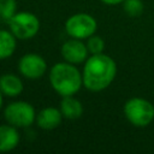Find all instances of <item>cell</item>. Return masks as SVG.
I'll return each instance as SVG.
<instances>
[{"instance_id":"obj_1","label":"cell","mask_w":154,"mask_h":154,"mask_svg":"<svg viewBox=\"0 0 154 154\" xmlns=\"http://www.w3.org/2000/svg\"><path fill=\"white\" fill-rule=\"evenodd\" d=\"M117 75V64L105 53L91 54L84 61L82 72L83 87L90 91L97 93L111 85Z\"/></svg>"},{"instance_id":"obj_2","label":"cell","mask_w":154,"mask_h":154,"mask_svg":"<svg viewBox=\"0 0 154 154\" xmlns=\"http://www.w3.org/2000/svg\"><path fill=\"white\" fill-rule=\"evenodd\" d=\"M48 78L51 87L60 96L75 95L83 85L81 71L75 66V64L67 61L54 64L49 71Z\"/></svg>"},{"instance_id":"obj_3","label":"cell","mask_w":154,"mask_h":154,"mask_svg":"<svg viewBox=\"0 0 154 154\" xmlns=\"http://www.w3.org/2000/svg\"><path fill=\"white\" fill-rule=\"evenodd\" d=\"M124 116L134 126L146 128L154 120V105L140 96L131 97L124 103Z\"/></svg>"},{"instance_id":"obj_4","label":"cell","mask_w":154,"mask_h":154,"mask_svg":"<svg viewBox=\"0 0 154 154\" xmlns=\"http://www.w3.org/2000/svg\"><path fill=\"white\" fill-rule=\"evenodd\" d=\"M11 32L18 40H30L40 30V20L31 12H17L8 22Z\"/></svg>"},{"instance_id":"obj_5","label":"cell","mask_w":154,"mask_h":154,"mask_svg":"<svg viewBox=\"0 0 154 154\" xmlns=\"http://www.w3.org/2000/svg\"><path fill=\"white\" fill-rule=\"evenodd\" d=\"M4 117L8 124L16 128H28L36 120V112L31 103L14 101L5 107Z\"/></svg>"},{"instance_id":"obj_6","label":"cell","mask_w":154,"mask_h":154,"mask_svg":"<svg viewBox=\"0 0 154 154\" xmlns=\"http://www.w3.org/2000/svg\"><path fill=\"white\" fill-rule=\"evenodd\" d=\"M96 29V19L88 13H75L65 22V30L67 35L73 38H88L95 34Z\"/></svg>"},{"instance_id":"obj_7","label":"cell","mask_w":154,"mask_h":154,"mask_svg":"<svg viewBox=\"0 0 154 154\" xmlns=\"http://www.w3.org/2000/svg\"><path fill=\"white\" fill-rule=\"evenodd\" d=\"M18 70L20 75L28 79H38L45 75L47 70V63L40 54L28 53L19 59Z\"/></svg>"},{"instance_id":"obj_8","label":"cell","mask_w":154,"mask_h":154,"mask_svg":"<svg viewBox=\"0 0 154 154\" xmlns=\"http://www.w3.org/2000/svg\"><path fill=\"white\" fill-rule=\"evenodd\" d=\"M60 53L65 61L75 64V65L84 63L89 54L87 45L82 40L73 38V37L66 40L63 43L60 48Z\"/></svg>"},{"instance_id":"obj_9","label":"cell","mask_w":154,"mask_h":154,"mask_svg":"<svg viewBox=\"0 0 154 154\" xmlns=\"http://www.w3.org/2000/svg\"><path fill=\"white\" fill-rule=\"evenodd\" d=\"M63 113L60 108L57 107H45L36 114V123L40 129L43 130H53L57 129L63 120Z\"/></svg>"},{"instance_id":"obj_10","label":"cell","mask_w":154,"mask_h":154,"mask_svg":"<svg viewBox=\"0 0 154 154\" xmlns=\"http://www.w3.org/2000/svg\"><path fill=\"white\" fill-rule=\"evenodd\" d=\"M0 90L8 97H16L24 90V84L20 77L14 73H4L0 76Z\"/></svg>"},{"instance_id":"obj_11","label":"cell","mask_w":154,"mask_h":154,"mask_svg":"<svg viewBox=\"0 0 154 154\" xmlns=\"http://www.w3.org/2000/svg\"><path fill=\"white\" fill-rule=\"evenodd\" d=\"M17 129L8 123L0 125V153L10 152L18 146L20 136Z\"/></svg>"},{"instance_id":"obj_12","label":"cell","mask_w":154,"mask_h":154,"mask_svg":"<svg viewBox=\"0 0 154 154\" xmlns=\"http://www.w3.org/2000/svg\"><path fill=\"white\" fill-rule=\"evenodd\" d=\"M59 108L63 113V117L66 118V119H70V120L78 119L83 114V105L73 95L61 96Z\"/></svg>"},{"instance_id":"obj_13","label":"cell","mask_w":154,"mask_h":154,"mask_svg":"<svg viewBox=\"0 0 154 154\" xmlns=\"http://www.w3.org/2000/svg\"><path fill=\"white\" fill-rule=\"evenodd\" d=\"M17 47V37L11 30H0V60L10 58Z\"/></svg>"},{"instance_id":"obj_14","label":"cell","mask_w":154,"mask_h":154,"mask_svg":"<svg viewBox=\"0 0 154 154\" xmlns=\"http://www.w3.org/2000/svg\"><path fill=\"white\" fill-rule=\"evenodd\" d=\"M17 13L16 0H0V19L8 22Z\"/></svg>"},{"instance_id":"obj_15","label":"cell","mask_w":154,"mask_h":154,"mask_svg":"<svg viewBox=\"0 0 154 154\" xmlns=\"http://www.w3.org/2000/svg\"><path fill=\"white\" fill-rule=\"evenodd\" d=\"M143 2L142 0H124L123 10L130 17H137L143 12Z\"/></svg>"},{"instance_id":"obj_16","label":"cell","mask_w":154,"mask_h":154,"mask_svg":"<svg viewBox=\"0 0 154 154\" xmlns=\"http://www.w3.org/2000/svg\"><path fill=\"white\" fill-rule=\"evenodd\" d=\"M87 48L90 54H100L103 53L105 49V41L102 37L96 36L95 34L87 38Z\"/></svg>"},{"instance_id":"obj_17","label":"cell","mask_w":154,"mask_h":154,"mask_svg":"<svg viewBox=\"0 0 154 154\" xmlns=\"http://www.w3.org/2000/svg\"><path fill=\"white\" fill-rule=\"evenodd\" d=\"M101 2L106 4V5H111V6H114V5H119V4H123L124 0H100Z\"/></svg>"},{"instance_id":"obj_18","label":"cell","mask_w":154,"mask_h":154,"mask_svg":"<svg viewBox=\"0 0 154 154\" xmlns=\"http://www.w3.org/2000/svg\"><path fill=\"white\" fill-rule=\"evenodd\" d=\"M2 93H1V90H0V109H1V107H2V101H4V99H2Z\"/></svg>"}]
</instances>
